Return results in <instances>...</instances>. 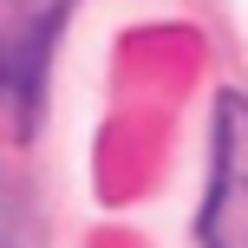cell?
Wrapping results in <instances>:
<instances>
[{"label":"cell","instance_id":"1","mask_svg":"<svg viewBox=\"0 0 248 248\" xmlns=\"http://www.w3.org/2000/svg\"><path fill=\"white\" fill-rule=\"evenodd\" d=\"M202 248H248V98L216 105V183L202 209Z\"/></svg>","mask_w":248,"mask_h":248}]
</instances>
